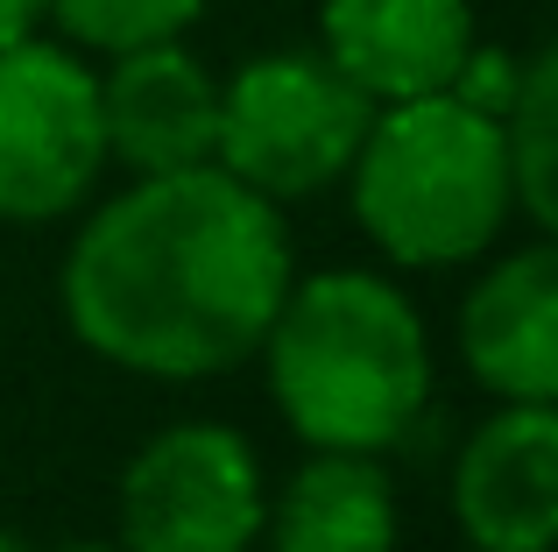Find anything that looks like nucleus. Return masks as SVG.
I'll return each instance as SVG.
<instances>
[{"mask_svg":"<svg viewBox=\"0 0 558 552\" xmlns=\"http://www.w3.org/2000/svg\"><path fill=\"white\" fill-rule=\"evenodd\" d=\"M99 170V71L43 36L0 43V220H64L93 199Z\"/></svg>","mask_w":558,"mask_h":552,"instance_id":"39448f33","label":"nucleus"},{"mask_svg":"<svg viewBox=\"0 0 558 552\" xmlns=\"http://www.w3.org/2000/svg\"><path fill=\"white\" fill-rule=\"evenodd\" d=\"M262 531L276 552H396V489L375 454H312Z\"/></svg>","mask_w":558,"mask_h":552,"instance_id":"9b49d317","label":"nucleus"},{"mask_svg":"<svg viewBox=\"0 0 558 552\" xmlns=\"http://www.w3.org/2000/svg\"><path fill=\"white\" fill-rule=\"evenodd\" d=\"M43 8H50V0H0V43H22V36H36Z\"/></svg>","mask_w":558,"mask_h":552,"instance_id":"2eb2a0df","label":"nucleus"},{"mask_svg":"<svg viewBox=\"0 0 558 552\" xmlns=\"http://www.w3.org/2000/svg\"><path fill=\"white\" fill-rule=\"evenodd\" d=\"M43 14H57V28L78 50L121 57V50H149V43H178L205 14V0H50Z\"/></svg>","mask_w":558,"mask_h":552,"instance_id":"ddd939ff","label":"nucleus"},{"mask_svg":"<svg viewBox=\"0 0 558 552\" xmlns=\"http://www.w3.org/2000/svg\"><path fill=\"white\" fill-rule=\"evenodd\" d=\"M474 552H495V545H474Z\"/></svg>","mask_w":558,"mask_h":552,"instance_id":"a211bd4d","label":"nucleus"},{"mask_svg":"<svg viewBox=\"0 0 558 552\" xmlns=\"http://www.w3.org/2000/svg\"><path fill=\"white\" fill-rule=\"evenodd\" d=\"M551 128H558V57L531 50L523 57V85L502 113V149H509V184H517V213L551 235L558 227V192H551Z\"/></svg>","mask_w":558,"mask_h":552,"instance_id":"f8f14e48","label":"nucleus"},{"mask_svg":"<svg viewBox=\"0 0 558 552\" xmlns=\"http://www.w3.org/2000/svg\"><path fill=\"white\" fill-rule=\"evenodd\" d=\"M318 28H326V57L375 107L446 93L460 57L474 50L466 0H326Z\"/></svg>","mask_w":558,"mask_h":552,"instance_id":"9d476101","label":"nucleus"},{"mask_svg":"<svg viewBox=\"0 0 558 552\" xmlns=\"http://www.w3.org/2000/svg\"><path fill=\"white\" fill-rule=\"evenodd\" d=\"M269 517L262 454L233 425H163L121 475L128 552H247Z\"/></svg>","mask_w":558,"mask_h":552,"instance_id":"423d86ee","label":"nucleus"},{"mask_svg":"<svg viewBox=\"0 0 558 552\" xmlns=\"http://www.w3.org/2000/svg\"><path fill=\"white\" fill-rule=\"evenodd\" d=\"M460 355L502 404H558V249L502 255L460 304Z\"/></svg>","mask_w":558,"mask_h":552,"instance_id":"1a4fd4ad","label":"nucleus"},{"mask_svg":"<svg viewBox=\"0 0 558 552\" xmlns=\"http://www.w3.org/2000/svg\"><path fill=\"white\" fill-rule=\"evenodd\" d=\"M452 511L474 545L551 552L558 539V404H502L452 468Z\"/></svg>","mask_w":558,"mask_h":552,"instance_id":"0eeeda50","label":"nucleus"},{"mask_svg":"<svg viewBox=\"0 0 558 552\" xmlns=\"http://www.w3.org/2000/svg\"><path fill=\"white\" fill-rule=\"evenodd\" d=\"M57 552H128V545H107V539H71V545H57Z\"/></svg>","mask_w":558,"mask_h":552,"instance_id":"dca6fc26","label":"nucleus"},{"mask_svg":"<svg viewBox=\"0 0 558 552\" xmlns=\"http://www.w3.org/2000/svg\"><path fill=\"white\" fill-rule=\"evenodd\" d=\"M290 290L283 213L219 164L135 178L64 255V319L99 361L156 383L227 375Z\"/></svg>","mask_w":558,"mask_h":552,"instance_id":"f257e3e1","label":"nucleus"},{"mask_svg":"<svg viewBox=\"0 0 558 552\" xmlns=\"http://www.w3.org/2000/svg\"><path fill=\"white\" fill-rule=\"evenodd\" d=\"M99 128L107 156H121L135 178L198 170L219 149V85L184 43L121 50L99 79Z\"/></svg>","mask_w":558,"mask_h":552,"instance_id":"6e6552de","label":"nucleus"},{"mask_svg":"<svg viewBox=\"0 0 558 552\" xmlns=\"http://www.w3.org/2000/svg\"><path fill=\"white\" fill-rule=\"evenodd\" d=\"M0 552H36V545H28L22 531H0Z\"/></svg>","mask_w":558,"mask_h":552,"instance_id":"f3484780","label":"nucleus"},{"mask_svg":"<svg viewBox=\"0 0 558 552\" xmlns=\"http://www.w3.org/2000/svg\"><path fill=\"white\" fill-rule=\"evenodd\" d=\"M375 99L332 64L326 50H269L247 57L219 85V149L213 164L262 192L269 206L312 199L347 178Z\"/></svg>","mask_w":558,"mask_h":552,"instance_id":"20e7f679","label":"nucleus"},{"mask_svg":"<svg viewBox=\"0 0 558 552\" xmlns=\"http://www.w3.org/2000/svg\"><path fill=\"white\" fill-rule=\"evenodd\" d=\"M255 355L269 361L283 425L318 454H381L432 404L424 319L375 269H326L304 284L290 276Z\"/></svg>","mask_w":558,"mask_h":552,"instance_id":"f03ea898","label":"nucleus"},{"mask_svg":"<svg viewBox=\"0 0 558 552\" xmlns=\"http://www.w3.org/2000/svg\"><path fill=\"white\" fill-rule=\"evenodd\" d=\"M354 220L403 269H452L502 241L517 213L502 121L460 107L452 93L375 107L354 164Z\"/></svg>","mask_w":558,"mask_h":552,"instance_id":"7ed1b4c3","label":"nucleus"},{"mask_svg":"<svg viewBox=\"0 0 558 552\" xmlns=\"http://www.w3.org/2000/svg\"><path fill=\"white\" fill-rule=\"evenodd\" d=\"M517 85H523V57H509V50H466L460 57V71H452V85L446 93L460 99V107H474V113H488V121H502L509 113V99H517Z\"/></svg>","mask_w":558,"mask_h":552,"instance_id":"4468645a","label":"nucleus"}]
</instances>
